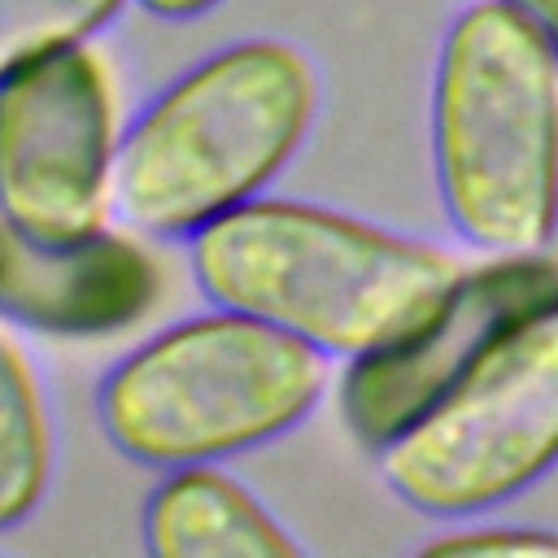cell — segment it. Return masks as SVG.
Returning <instances> with one entry per match:
<instances>
[{
	"instance_id": "cell-1",
	"label": "cell",
	"mask_w": 558,
	"mask_h": 558,
	"mask_svg": "<svg viewBox=\"0 0 558 558\" xmlns=\"http://www.w3.org/2000/svg\"><path fill=\"white\" fill-rule=\"evenodd\" d=\"M192 270L222 310L344 357L414 336L466 275L436 244L301 201H244L205 222Z\"/></svg>"
},
{
	"instance_id": "cell-2",
	"label": "cell",
	"mask_w": 558,
	"mask_h": 558,
	"mask_svg": "<svg viewBox=\"0 0 558 558\" xmlns=\"http://www.w3.org/2000/svg\"><path fill=\"white\" fill-rule=\"evenodd\" d=\"M432 157L449 222L506 257L558 235V35L514 0H475L445 31Z\"/></svg>"
},
{
	"instance_id": "cell-3",
	"label": "cell",
	"mask_w": 558,
	"mask_h": 558,
	"mask_svg": "<svg viewBox=\"0 0 558 558\" xmlns=\"http://www.w3.org/2000/svg\"><path fill=\"white\" fill-rule=\"evenodd\" d=\"M310 61L279 39L214 52L170 83L118 144L113 201L157 235L201 231L279 174L314 122Z\"/></svg>"
},
{
	"instance_id": "cell-4",
	"label": "cell",
	"mask_w": 558,
	"mask_h": 558,
	"mask_svg": "<svg viewBox=\"0 0 558 558\" xmlns=\"http://www.w3.org/2000/svg\"><path fill=\"white\" fill-rule=\"evenodd\" d=\"M323 392V357L301 336L240 314H205L153 336L100 384L109 440L153 466L240 453L296 427Z\"/></svg>"
},
{
	"instance_id": "cell-5",
	"label": "cell",
	"mask_w": 558,
	"mask_h": 558,
	"mask_svg": "<svg viewBox=\"0 0 558 558\" xmlns=\"http://www.w3.org/2000/svg\"><path fill=\"white\" fill-rule=\"evenodd\" d=\"M558 462V296L510 323L484 357L392 445L384 480L427 514H475Z\"/></svg>"
},
{
	"instance_id": "cell-6",
	"label": "cell",
	"mask_w": 558,
	"mask_h": 558,
	"mask_svg": "<svg viewBox=\"0 0 558 558\" xmlns=\"http://www.w3.org/2000/svg\"><path fill=\"white\" fill-rule=\"evenodd\" d=\"M118 140L113 92L83 44L0 78V214L52 240L105 227Z\"/></svg>"
},
{
	"instance_id": "cell-7",
	"label": "cell",
	"mask_w": 558,
	"mask_h": 558,
	"mask_svg": "<svg viewBox=\"0 0 558 558\" xmlns=\"http://www.w3.org/2000/svg\"><path fill=\"white\" fill-rule=\"evenodd\" d=\"M558 296V266L541 253H506L453 288V296L414 336L353 357L340 410L353 436L371 449L392 445L418 423L527 310Z\"/></svg>"
},
{
	"instance_id": "cell-8",
	"label": "cell",
	"mask_w": 558,
	"mask_h": 558,
	"mask_svg": "<svg viewBox=\"0 0 558 558\" xmlns=\"http://www.w3.org/2000/svg\"><path fill=\"white\" fill-rule=\"evenodd\" d=\"M157 262L105 227L92 235H35L0 214V314L61 336L131 327L157 296Z\"/></svg>"
},
{
	"instance_id": "cell-9",
	"label": "cell",
	"mask_w": 558,
	"mask_h": 558,
	"mask_svg": "<svg viewBox=\"0 0 558 558\" xmlns=\"http://www.w3.org/2000/svg\"><path fill=\"white\" fill-rule=\"evenodd\" d=\"M144 541L157 558H296L301 545L209 462L174 466L144 510Z\"/></svg>"
},
{
	"instance_id": "cell-10",
	"label": "cell",
	"mask_w": 558,
	"mask_h": 558,
	"mask_svg": "<svg viewBox=\"0 0 558 558\" xmlns=\"http://www.w3.org/2000/svg\"><path fill=\"white\" fill-rule=\"evenodd\" d=\"M52 471V432L48 410L35 384L31 362L0 323V527L22 523Z\"/></svg>"
},
{
	"instance_id": "cell-11",
	"label": "cell",
	"mask_w": 558,
	"mask_h": 558,
	"mask_svg": "<svg viewBox=\"0 0 558 558\" xmlns=\"http://www.w3.org/2000/svg\"><path fill=\"white\" fill-rule=\"evenodd\" d=\"M126 0H0V78L83 44Z\"/></svg>"
},
{
	"instance_id": "cell-12",
	"label": "cell",
	"mask_w": 558,
	"mask_h": 558,
	"mask_svg": "<svg viewBox=\"0 0 558 558\" xmlns=\"http://www.w3.org/2000/svg\"><path fill=\"white\" fill-rule=\"evenodd\" d=\"M423 554L440 558H506V554H558V536L541 527H475L449 532L423 545Z\"/></svg>"
},
{
	"instance_id": "cell-13",
	"label": "cell",
	"mask_w": 558,
	"mask_h": 558,
	"mask_svg": "<svg viewBox=\"0 0 558 558\" xmlns=\"http://www.w3.org/2000/svg\"><path fill=\"white\" fill-rule=\"evenodd\" d=\"M148 13H161V17H192V13H205L214 9L218 0H140Z\"/></svg>"
},
{
	"instance_id": "cell-14",
	"label": "cell",
	"mask_w": 558,
	"mask_h": 558,
	"mask_svg": "<svg viewBox=\"0 0 558 558\" xmlns=\"http://www.w3.org/2000/svg\"><path fill=\"white\" fill-rule=\"evenodd\" d=\"M514 4H523L541 26H549L558 35V0H514Z\"/></svg>"
}]
</instances>
